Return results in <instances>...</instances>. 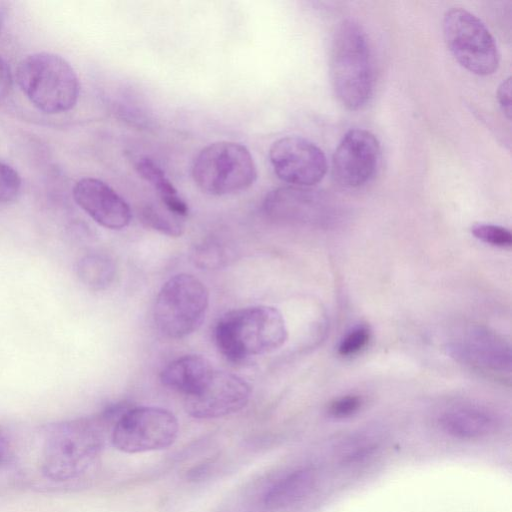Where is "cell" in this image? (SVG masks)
Returning a JSON list of instances; mask_svg holds the SVG:
<instances>
[{
    "instance_id": "e0dca14e",
    "label": "cell",
    "mask_w": 512,
    "mask_h": 512,
    "mask_svg": "<svg viewBox=\"0 0 512 512\" xmlns=\"http://www.w3.org/2000/svg\"><path fill=\"white\" fill-rule=\"evenodd\" d=\"M214 371L208 359L201 355L179 357L163 368L162 384L172 390L190 396L197 392Z\"/></svg>"
},
{
    "instance_id": "44dd1931",
    "label": "cell",
    "mask_w": 512,
    "mask_h": 512,
    "mask_svg": "<svg viewBox=\"0 0 512 512\" xmlns=\"http://www.w3.org/2000/svg\"><path fill=\"white\" fill-rule=\"evenodd\" d=\"M141 221L147 227L171 237L181 236L185 228L184 219L176 217L166 209L164 211L152 204L142 208Z\"/></svg>"
},
{
    "instance_id": "2e32d148",
    "label": "cell",
    "mask_w": 512,
    "mask_h": 512,
    "mask_svg": "<svg viewBox=\"0 0 512 512\" xmlns=\"http://www.w3.org/2000/svg\"><path fill=\"white\" fill-rule=\"evenodd\" d=\"M315 482L316 473L311 467L288 473L266 491L264 508L269 512H281L295 506L310 494Z\"/></svg>"
},
{
    "instance_id": "30bf717a",
    "label": "cell",
    "mask_w": 512,
    "mask_h": 512,
    "mask_svg": "<svg viewBox=\"0 0 512 512\" xmlns=\"http://www.w3.org/2000/svg\"><path fill=\"white\" fill-rule=\"evenodd\" d=\"M269 159L276 176L289 186L313 187L327 171L324 152L300 136H286L270 147Z\"/></svg>"
},
{
    "instance_id": "8992f818",
    "label": "cell",
    "mask_w": 512,
    "mask_h": 512,
    "mask_svg": "<svg viewBox=\"0 0 512 512\" xmlns=\"http://www.w3.org/2000/svg\"><path fill=\"white\" fill-rule=\"evenodd\" d=\"M209 292L192 274L180 273L161 287L154 305V321L166 337L179 339L196 331L205 319Z\"/></svg>"
},
{
    "instance_id": "9c48e42d",
    "label": "cell",
    "mask_w": 512,
    "mask_h": 512,
    "mask_svg": "<svg viewBox=\"0 0 512 512\" xmlns=\"http://www.w3.org/2000/svg\"><path fill=\"white\" fill-rule=\"evenodd\" d=\"M179 423L167 409L139 406L124 409L112 426L111 442L124 453L166 449L177 439Z\"/></svg>"
},
{
    "instance_id": "ba28073f",
    "label": "cell",
    "mask_w": 512,
    "mask_h": 512,
    "mask_svg": "<svg viewBox=\"0 0 512 512\" xmlns=\"http://www.w3.org/2000/svg\"><path fill=\"white\" fill-rule=\"evenodd\" d=\"M264 214L279 224L328 229L342 220V209L328 194L313 187L283 186L263 201Z\"/></svg>"
},
{
    "instance_id": "484cf974",
    "label": "cell",
    "mask_w": 512,
    "mask_h": 512,
    "mask_svg": "<svg viewBox=\"0 0 512 512\" xmlns=\"http://www.w3.org/2000/svg\"><path fill=\"white\" fill-rule=\"evenodd\" d=\"M12 73L8 63L0 56V103L9 95L12 88Z\"/></svg>"
},
{
    "instance_id": "7a4b0ae2",
    "label": "cell",
    "mask_w": 512,
    "mask_h": 512,
    "mask_svg": "<svg viewBox=\"0 0 512 512\" xmlns=\"http://www.w3.org/2000/svg\"><path fill=\"white\" fill-rule=\"evenodd\" d=\"M329 72L333 90L349 110L362 109L374 90V71L367 36L352 20L340 23L334 33Z\"/></svg>"
},
{
    "instance_id": "4fadbf2b",
    "label": "cell",
    "mask_w": 512,
    "mask_h": 512,
    "mask_svg": "<svg viewBox=\"0 0 512 512\" xmlns=\"http://www.w3.org/2000/svg\"><path fill=\"white\" fill-rule=\"evenodd\" d=\"M456 361L477 369L505 373L511 370L509 343L494 331L472 326L458 334L447 345Z\"/></svg>"
},
{
    "instance_id": "5bb4252c",
    "label": "cell",
    "mask_w": 512,
    "mask_h": 512,
    "mask_svg": "<svg viewBox=\"0 0 512 512\" xmlns=\"http://www.w3.org/2000/svg\"><path fill=\"white\" fill-rule=\"evenodd\" d=\"M73 197L83 211L107 229L121 230L131 221V209L127 202L99 179H80L73 188Z\"/></svg>"
},
{
    "instance_id": "7c38bea8",
    "label": "cell",
    "mask_w": 512,
    "mask_h": 512,
    "mask_svg": "<svg viewBox=\"0 0 512 512\" xmlns=\"http://www.w3.org/2000/svg\"><path fill=\"white\" fill-rule=\"evenodd\" d=\"M380 160V143L370 131L351 129L338 144L332 158V175L347 188L369 182Z\"/></svg>"
},
{
    "instance_id": "9a60e30c",
    "label": "cell",
    "mask_w": 512,
    "mask_h": 512,
    "mask_svg": "<svg viewBox=\"0 0 512 512\" xmlns=\"http://www.w3.org/2000/svg\"><path fill=\"white\" fill-rule=\"evenodd\" d=\"M442 429L459 439H478L495 431L497 420L488 409L474 404H457L439 418Z\"/></svg>"
},
{
    "instance_id": "7402d4cb",
    "label": "cell",
    "mask_w": 512,
    "mask_h": 512,
    "mask_svg": "<svg viewBox=\"0 0 512 512\" xmlns=\"http://www.w3.org/2000/svg\"><path fill=\"white\" fill-rule=\"evenodd\" d=\"M471 232L480 241L495 247L508 248L512 245L511 232L502 226L478 223L472 227Z\"/></svg>"
},
{
    "instance_id": "277c9868",
    "label": "cell",
    "mask_w": 512,
    "mask_h": 512,
    "mask_svg": "<svg viewBox=\"0 0 512 512\" xmlns=\"http://www.w3.org/2000/svg\"><path fill=\"white\" fill-rule=\"evenodd\" d=\"M104 445L102 423L78 420L56 426L47 436L42 470L54 481L76 479L92 469Z\"/></svg>"
},
{
    "instance_id": "6da1fadb",
    "label": "cell",
    "mask_w": 512,
    "mask_h": 512,
    "mask_svg": "<svg viewBox=\"0 0 512 512\" xmlns=\"http://www.w3.org/2000/svg\"><path fill=\"white\" fill-rule=\"evenodd\" d=\"M287 336L281 312L266 305L227 312L214 329L217 348L233 363L273 352L285 343Z\"/></svg>"
},
{
    "instance_id": "3957f363",
    "label": "cell",
    "mask_w": 512,
    "mask_h": 512,
    "mask_svg": "<svg viewBox=\"0 0 512 512\" xmlns=\"http://www.w3.org/2000/svg\"><path fill=\"white\" fill-rule=\"evenodd\" d=\"M16 78L25 96L43 113L67 112L78 101V76L60 55L50 52L28 55L19 63Z\"/></svg>"
},
{
    "instance_id": "52a82bcc",
    "label": "cell",
    "mask_w": 512,
    "mask_h": 512,
    "mask_svg": "<svg viewBox=\"0 0 512 512\" xmlns=\"http://www.w3.org/2000/svg\"><path fill=\"white\" fill-rule=\"evenodd\" d=\"M445 43L455 60L469 72L487 76L499 65V52L485 24L471 12L454 7L443 17Z\"/></svg>"
},
{
    "instance_id": "ffe728a7",
    "label": "cell",
    "mask_w": 512,
    "mask_h": 512,
    "mask_svg": "<svg viewBox=\"0 0 512 512\" xmlns=\"http://www.w3.org/2000/svg\"><path fill=\"white\" fill-rule=\"evenodd\" d=\"M192 261L202 269H219L234 259V250L217 239L205 240L195 246Z\"/></svg>"
},
{
    "instance_id": "83f0119b",
    "label": "cell",
    "mask_w": 512,
    "mask_h": 512,
    "mask_svg": "<svg viewBox=\"0 0 512 512\" xmlns=\"http://www.w3.org/2000/svg\"><path fill=\"white\" fill-rule=\"evenodd\" d=\"M8 451V443L5 438V436L0 432V464L3 463V461L6 458Z\"/></svg>"
},
{
    "instance_id": "4316f807",
    "label": "cell",
    "mask_w": 512,
    "mask_h": 512,
    "mask_svg": "<svg viewBox=\"0 0 512 512\" xmlns=\"http://www.w3.org/2000/svg\"><path fill=\"white\" fill-rule=\"evenodd\" d=\"M497 98L499 105L509 119L511 115V79H505L498 87Z\"/></svg>"
},
{
    "instance_id": "f1b7e54d",
    "label": "cell",
    "mask_w": 512,
    "mask_h": 512,
    "mask_svg": "<svg viewBox=\"0 0 512 512\" xmlns=\"http://www.w3.org/2000/svg\"><path fill=\"white\" fill-rule=\"evenodd\" d=\"M6 17V5L4 2L0 1V32L4 26Z\"/></svg>"
},
{
    "instance_id": "ac0fdd59",
    "label": "cell",
    "mask_w": 512,
    "mask_h": 512,
    "mask_svg": "<svg viewBox=\"0 0 512 512\" xmlns=\"http://www.w3.org/2000/svg\"><path fill=\"white\" fill-rule=\"evenodd\" d=\"M134 169L157 192L163 207L176 217L185 219L189 208L184 199L167 178L162 168L147 156L133 158Z\"/></svg>"
},
{
    "instance_id": "8fae6325",
    "label": "cell",
    "mask_w": 512,
    "mask_h": 512,
    "mask_svg": "<svg viewBox=\"0 0 512 512\" xmlns=\"http://www.w3.org/2000/svg\"><path fill=\"white\" fill-rule=\"evenodd\" d=\"M251 386L238 375L214 370L201 388L185 397V410L196 419H215L243 409Z\"/></svg>"
},
{
    "instance_id": "cb8c5ba5",
    "label": "cell",
    "mask_w": 512,
    "mask_h": 512,
    "mask_svg": "<svg viewBox=\"0 0 512 512\" xmlns=\"http://www.w3.org/2000/svg\"><path fill=\"white\" fill-rule=\"evenodd\" d=\"M370 337L367 326H356L344 335L339 343L338 353L344 357L356 355L368 345Z\"/></svg>"
},
{
    "instance_id": "603a6c76",
    "label": "cell",
    "mask_w": 512,
    "mask_h": 512,
    "mask_svg": "<svg viewBox=\"0 0 512 512\" xmlns=\"http://www.w3.org/2000/svg\"><path fill=\"white\" fill-rule=\"evenodd\" d=\"M20 190V175L12 166L0 160V205L16 200Z\"/></svg>"
},
{
    "instance_id": "d6986e66",
    "label": "cell",
    "mask_w": 512,
    "mask_h": 512,
    "mask_svg": "<svg viewBox=\"0 0 512 512\" xmlns=\"http://www.w3.org/2000/svg\"><path fill=\"white\" fill-rule=\"evenodd\" d=\"M76 271L85 286L93 290H103L113 282L116 266L108 255L90 253L79 259Z\"/></svg>"
},
{
    "instance_id": "d4e9b609",
    "label": "cell",
    "mask_w": 512,
    "mask_h": 512,
    "mask_svg": "<svg viewBox=\"0 0 512 512\" xmlns=\"http://www.w3.org/2000/svg\"><path fill=\"white\" fill-rule=\"evenodd\" d=\"M358 395H345L335 399L329 406V413L336 418H344L356 413L362 406Z\"/></svg>"
},
{
    "instance_id": "5b68a950",
    "label": "cell",
    "mask_w": 512,
    "mask_h": 512,
    "mask_svg": "<svg viewBox=\"0 0 512 512\" xmlns=\"http://www.w3.org/2000/svg\"><path fill=\"white\" fill-rule=\"evenodd\" d=\"M191 173L196 186L212 196L242 192L257 179L250 151L232 141H218L204 147L194 158Z\"/></svg>"
}]
</instances>
